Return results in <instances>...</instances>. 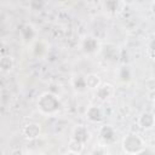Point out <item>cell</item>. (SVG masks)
Returning <instances> with one entry per match:
<instances>
[{
    "instance_id": "obj_14",
    "label": "cell",
    "mask_w": 155,
    "mask_h": 155,
    "mask_svg": "<svg viewBox=\"0 0 155 155\" xmlns=\"http://www.w3.org/2000/svg\"><path fill=\"white\" fill-rule=\"evenodd\" d=\"M15 67V62L13 58L11 56H1L0 57V71L2 73H10Z\"/></svg>"
},
{
    "instance_id": "obj_3",
    "label": "cell",
    "mask_w": 155,
    "mask_h": 155,
    "mask_svg": "<svg viewBox=\"0 0 155 155\" xmlns=\"http://www.w3.org/2000/svg\"><path fill=\"white\" fill-rule=\"evenodd\" d=\"M80 47L85 54H96L101 51V42L98 41L97 38L88 35L81 40Z\"/></svg>"
},
{
    "instance_id": "obj_21",
    "label": "cell",
    "mask_w": 155,
    "mask_h": 155,
    "mask_svg": "<svg viewBox=\"0 0 155 155\" xmlns=\"http://www.w3.org/2000/svg\"><path fill=\"white\" fill-rule=\"evenodd\" d=\"M148 54H149V57L153 59V57H154V40H151V41L149 42V47H148Z\"/></svg>"
},
{
    "instance_id": "obj_4",
    "label": "cell",
    "mask_w": 155,
    "mask_h": 155,
    "mask_svg": "<svg viewBox=\"0 0 155 155\" xmlns=\"http://www.w3.org/2000/svg\"><path fill=\"white\" fill-rule=\"evenodd\" d=\"M19 35H21V39L24 44L27 45H31L35 40H36V36H38V33L35 30V28L30 24V23H25L19 29Z\"/></svg>"
},
{
    "instance_id": "obj_24",
    "label": "cell",
    "mask_w": 155,
    "mask_h": 155,
    "mask_svg": "<svg viewBox=\"0 0 155 155\" xmlns=\"http://www.w3.org/2000/svg\"><path fill=\"white\" fill-rule=\"evenodd\" d=\"M65 155H80V154H75V153H70V151H68Z\"/></svg>"
},
{
    "instance_id": "obj_6",
    "label": "cell",
    "mask_w": 155,
    "mask_h": 155,
    "mask_svg": "<svg viewBox=\"0 0 155 155\" xmlns=\"http://www.w3.org/2000/svg\"><path fill=\"white\" fill-rule=\"evenodd\" d=\"M99 138L105 145L114 144L116 142V131L110 125H104L99 128Z\"/></svg>"
},
{
    "instance_id": "obj_5",
    "label": "cell",
    "mask_w": 155,
    "mask_h": 155,
    "mask_svg": "<svg viewBox=\"0 0 155 155\" xmlns=\"http://www.w3.org/2000/svg\"><path fill=\"white\" fill-rule=\"evenodd\" d=\"M115 93V87L109 84V82H104L101 84L96 90H94V94L97 97V99H99L101 102H105L109 98H111Z\"/></svg>"
},
{
    "instance_id": "obj_20",
    "label": "cell",
    "mask_w": 155,
    "mask_h": 155,
    "mask_svg": "<svg viewBox=\"0 0 155 155\" xmlns=\"http://www.w3.org/2000/svg\"><path fill=\"white\" fill-rule=\"evenodd\" d=\"M145 86L148 87V90H149L150 92H153V91H154V79H153V78L148 79V80L145 81Z\"/></svg>"
},
{
    "instance_id": "obj_18",
    "label": "cell",
    "mask_w": 155,
    "mask_h": 155,
    "mask_svg": "<svg viewBox=\"0 0 155 155\" xmlns=\"http://www.w3.org/2000/svg\"><path fill=\"white\" fill-rule=\"evenodd\" d=\"M91 155H107V150H105V147H103V145L96 147V148L92 150Z\"/></svg>"
},
{
    "instance_id": "obj_11",
    "label": "cell",
    "mask_w": 155,
    "mask_h": 155,
    "mask_svg": "<svg viewBox=\"0 0 155 155\" xmlns=\"http://www.w3.org/2000/svg\"><path fill=\"white\" fill-rule=\"evenodd\" d=\"M31 51L35 58H42L48 51V46L44 40H35L31 44Z\"/></svg>"
},
{
    "instance_id": "obj_25",
    "label": "cell",
    "mask_w": 155,
    "mask_h": 155,
    "mask_svg": "<svg viewBox=\"0 0 155 155\" xmlns=\"http://www.w3.org/2000/svg\"><path fill=\"white\" fill-rule=\"evenodd\" d=\"M1 8H2V7H1V4H0V13H1Z\"/></svg>"
},
{
    "instance_id": "obj_8",
    "label": "cell",
    "mask_w": 155,
    "mask_h": 155,
    "mask_svg": "<svg viewBox=\"0 0 155 155\" xmlns=\"http://www.w3.org/2000/svg\"><path fill=\"white\" fill-rule=\"evenodd\" d=\"M86 119L92 124H99L104 120V111L98 105H90L86 109Z\"/></svg>"
},
{
    "instance_id": "obj_19",
    "label": "cell",
    "mask_w": 155,
    "mask_h": 155,
    "mask_svg": "<svg viewBox=\"0 0 155 155\" xmlns=\"http://www.w3.org/2000/svg\"><path fill=\"white\" fill-rule=\"evenodd\" d=\"M44 6H45V2L44 1H31L30 2L31 10H42Z\"/></svg>"
},
{
    "instance_id": "obj_2",
    "label": "cell",
    "mask_w": 155,
    "mask_h": 155,
    "mask_svg": "<svg viewBox=\"0 0 155 155\" xmlns=\"http://www.w3.org/2000/svg\"><path fill=\"white\" fill-rule=\"evenodd\" d=\"M121 147L124 153H126L127 155H137L145 148V144L140 136L136 133H128L122 138Z\"/></svg>"
},
{
    "instance_id": "obj_10",
    "label": "cell",
    "mask_w": 155,
    "mask_h": 155,
    "mask_svg": "<svg viewBox=\"0 0 155 155\" xmlns=\"http://www.w3.org/2000/svg\"><path fill=\"white\" fill-rule=\"evenodd\" d=\"M40 133H41V128L40 125L36 122H29L23 127V136L29 140H34L39 138Z\"/></svg>"
},
{
    "instance_id": "obj_22",
    "label": "cell",
    "mask_w": 155,
    "mask_h": 155,
    "mask_svg": "<svg viewBox=\"0 0 155 155\" xmlns=\"http://www.w3.org/2000/svg\"><path fill=\"white\" fill-rule=\"evenodd\" d=\"M137 155H154V151H153V149H150V148H144L140 153H138Z\"/></svg>"
},
{
    "instance_id": "obj_7",
    "label": "cell",
    "mask_w": 155,
    "mask_h": 155,
    "mask_svg": "<svg viewBox=\"0 0 155 155\" xmlns=\"http://www.w3.org/2000/svg\"><path fill=\"white\" fill-rule=\"evenodd\" d=\"M91 138V132L90 130L84 126V125H78L74 127L73 130V133H71V139L81 143L82 145H85Z\"/></svg>"
},
{
    "instance_id": "obj_23",
    "label": "cell",
    "mask_w": 155,
    "mask_h": 155,
    "mask_svg": "<svg viewBox=\"0 0 155 155\" xmlns=\"http://www.w3.org/2000/svg\"><path fill=\"white\" fill-rule=\"evenodd\" d=\"M11 155H24V154H23V151H22V150H19V149H16V150H12Z\"/></svg>"
},
{
    "instance_id": "obj_13",
    "label": "cell",
    "mask_w": 155,
    "mask_h": 155,
    "mask_svg": "<svg viewBox=\"0 0 155 155\" xmlns=\"http://www.w3.org/2000/svg\"><path fill=\"white\" fill-rule=\"evenodd\" d=\"M117 80L122 84H128L132 80V69L128 65H121L117 69Z\"/></svg>"
},
{
    "instance_id": "obj_1",
    "label": "cell",
    "mask_w": 155,
    "mask_h": 155,
    "mask_svg": "<svg viewBox=\"0 0 155 155\" xmlns=\"http://www.w3.org/2000/svg\"><path fill=\"white\" fill-rule=\"evenodd\" d=\"M36 107L41 114L47 116H53L59 111L62 103L56 93L46 91L39 96L36 101Z\"/></svg>"
},
{
    "instance_id": "obj_15",
    "label": "cell",
    "mask_w": 155,
    "mask_h": 155,
    "mask_svg": "<svg viewBox=\"0 0 155 155\" xmlns=\"http://www.w3.org/2000/svg\"><path fill=\"white\" fill-rule=\"evenodd\" d=\"M85 81H86V86H87L88 90H96L102 84L101 78L97 74H93V73L85 75Z\"/></svg>"
},
{
    "instance_id": "obj_12",
    "label": "cell",
    "mask_w": 155,
    "mask_h": 155,
    "mask_svg": "<svg viewBox=\"0 0 155 155\" xmlns=\"http://www.w3.org/2000/svg\"><path fill=\"white\" fill-rule=\"evenodd\" d=\"M71 85L73 88L78 92V93H85L88 88L86 86V81H85V75H75L71 79Z\"/></svg>"
},
{
    "instance_id": "obj_9",
    "label": "cell",
    "mask_w": 155,
    "mask_h": 155,
    "mask_svg": "<svg viewBox=\"0 0 155 155\" xmlns=\"http://www.w3.org/2000/svg\"><path fill=\"white\" fill-rule=\"evenodd\" d=\"M155 116L151 111H144L138 117V126L144 131H150L154 128Z\"/></svg>"
},
{
    "instance_id": "obj_16",
    "label": "cell",
    "mask_w": 155,
    "mask_h": 155,
    "mask_svg": "<svg viewBox=\"0 0 155 155\" xmlns=\"http://www.w3.org/2000/svg\"><path fill=\"white\" fill-rule=\"evenodd\" d=\"M103 6L104 8L110 12V13H116L121 10L122 7V2L121 1H117V0H108V1H104L103 2Z\"/></svg>"
},
{
    "instance_id": "obj_17",
    "label": "cell",
    "mask_w": 155,
    "mask_h": 155,
    "mask_svg": "<svg viewBox=\"0 0 155 155\" xmlns=\"http://www.w3.org/2000/svg\"><path fill=\"white\" fill-rule=\"evenodd\" d=\"M68 149L70 153H75V154H81V151L84 150V145L74 139L70 138L69 143H68Z\"/></svg>"
}]
</instances>
